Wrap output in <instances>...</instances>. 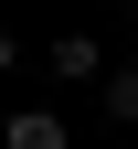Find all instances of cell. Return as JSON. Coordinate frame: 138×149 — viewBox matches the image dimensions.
<instances>
[{
    "label": "cell",
    "instance_id": "4",
    "mask_svg": "<svg viewBox=\"0 0 138 149\" xmlns=\"http://www.w3.org/2000/svg\"><path fill=\"white\" fill-rule=\"evenodd\" d=\"M11 64H21V43H11V32H0V74H11Z\"/></svg>",
    "mask_w": 138,
    "mask_h": 149
},
{
    "label": "cell",
    "instance_id": "5",
    "mask_svg": "<svg viewBox=\"0 0 138 149\" xmlns=\"http://www.w3.org/2000/svg\"><path fill=\"white\" fill-rule=\"evenodd\" d=\"M117 11H138V0H117Z\"/></svg>",
    "mask_w": 138,
    "mask_h": 149
},
{
    "label": "cell",
    "instance_id": "3",
    "mask_svg": "<svg viewBox=\"0 0 138 149\" xmlns=\"http://www.w3.org/2000/svg\"><path fill=\"white\" fill-rule=\"evenodd\" d=\"M96 107H106L117 128H138V64H106V85H96Z\"/></svg>",
    "mask_w": 138,
    "mask_h": 149
},
{
    "label": "cell",
    "instance_id": "2",
    "mask_svg": "<svg viewBox=\"0 0 138 149\" xmlns=\"http://www.w3.org/2000/svg\"><path fill=\"white\" fill-rule=\"evenodd\" d=\"M0 149H74V139H64V117H53V107H21V117L0 128Z\"/></svg>",
    "mask_w": 138,
    "mask_h": 149
},
{
    "label": "cell",
    "instance_id": "1",
    "mask_svg": "<svg viewBox=\"0 0 138 149\" xmlns=\"http://www.w3.org/2000/svg\"><path fill=\"white\" fill-rule=\"evenodd\" d=\"M43 64L64 74V85H85V74H96V85H106V64H117V53L96 43V32H53V53H43Z\"/></svg>",
    "mask_w": 138,
    "mask_h": 149
}]
</instances>
